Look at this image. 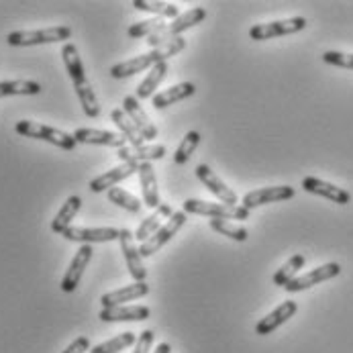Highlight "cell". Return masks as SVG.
I'll list each match as a JSON object with an SVG mask.
<instances>
[{
    "mask_svg": "<svg viewBox=\"0 0 353 353\" xmlns=\"http://www.w3.org/2000/svg\"><path fill=\"white\" fill-rule=\"evenodd\" d=\"M135 343H137V335L131 333V331H125V333H121V335H117V337L104 341L101 345L92 347L90 353H119L125 352L127 347H133Z\"/></svg>",
    "mask_w": 353,
    "mask_h": 353,
    "instance_id": "obj_33",
    "label": "cell"
},
{
    "mask_svg": "<svg viewBox=\"0 0 353 353\" xmlns=\"http://www.w3.org/2000/svg\"><path fill=\"white\" fill-rule=\"evenodd\" d=\"M308 21L304 17H292V19H282V21H272V23H259L250 29V37L253 41H265L274 37H284V35H294L306 29Z\"/></svg>",
    "mask_w": 353,
    "mask_h": 353,
    "instance_id": "obj_7",
    "label": "cell"
},
{
    "mask_svg": "<svg viewBox=\"0 0 353 353\" xmlns=\"http://www.w3.org/2000/svg\"><path fill=\"white\" fill-rule=\"evenodd\" d=\"M152 310L148 306L141 304H133V306H112V308H102L99 319L104 323H125V321H145L150 319Z\"/></svg>",
    "mask_w": 353,
    "mask_h": 353,
    "instance_id": "obj_20",
    "label": "cell"
},
{
    "mask_svg": "<svg viewBox=\"0 0 353 353\" xmlns=\"http://www.w3.org/2000/svg\"><path fill=\"white\" fill-rule=\"evenodd\" d=\"M339 274H341V265L337 261H329L325 265H319V268L306 272L303 276H296L292 282H288L284 286V290L286 292H303V290H308V288H312V286H316L321 282L337 278Z\"/></svg>",
    "mask_w": 353,
    "mask_h": 353,
    "instance_id": "obj_8",
    "label": "cell"
},
{
    "mask_svg": "<svg viewBox=\"0 0 353 353\" xmlns=\"http://www.w3.org/2000/svg\"><path fill=\"white\" fill-rule=\"evenodd\" d=\"M90 352V339L88 337H78L76 341H72L61 353H86Z\"/></svg>",
    "mask_w": 353,
    "mask_h": 353,
    "instance_id": "obj_39",
    "label": "cell"
},
{
    "mask_svg": "<svg viewBox=\"0 0 353 353\" xmlns=\"http://www.w3.org/2000/svg\"><path fill=\"white\" fill-rule=\"evenodd\" d=\"M14 131L19 135H23V137H29V139L48 141L51 145H55L59 150H65V152H72L78 145L72 133H65L61 129H55V127L43 125V123H35V121H19L14 125Z\"/></svg>",
    "mask_w": 353,
    "mask_h": 353,
    "instance_id": "obj_3",
    "label": "cell"
},
{
    "mask_svg": "<svg viewBox=\"0 0 353 353\" xmlns=\"http://www.w3.org/2000/svg\"><path fill=\"white\" fill-rule=\"evenodd\" d=\"M133 6L137 10H145V12H153L159 19H178L182 12L178 8V4L174 2H159V0H133Z\"/></svg>",
    "mask_w": 353,
    "mask_h": 353,
    "instance_id": "obj_30",
    "label": "cell"
},
{
    "mask_svg": "<svg viewBox=\"0 0 353 353\" xmlns=\"http://www.w3.org/2000/svg\"><path fill=\"white\" fill-rule=\"evenodd\" d=\"M323 61L329 65H337V68H345L353 70V53H343V51H325L323 53Z\"/></svg>",
    "mask_w": 353,
    "mask_h": 353,
    "instance_id": "obj_37",
    "label": "cell"
},
{
    "mask_svg": "<svg viewBox=\"0 0 353 353\" xmlns=\"http://www.w3.org/2000/svg\"><path fill=\"white\" fill-rule=\"evenodd\" d=\"M137 170H139L137 163H121V165H117V168H112V170L101 174L99 178L90 180V190L97 192V194H99V192H108V190L114 188L119 182H123V180H127L129 176L137 174Z\"/></svg>",
    "mask_w": 353,
    "mask_h": 353,
    "instance_id": "obj_19",
    "label": "cell"
},
{
    "mask_svg": "<svg viewBox=\"0 0 353 353\" xmlns=\"http://www.w3.org/2000/svg\"><path fill=\"white\" fill-rule=\"evenodd\" d=\"M168 76V61H161V63H155L150 74L145 76V80L137 86V101L139 99H153V92L159 88V84L165 80Z\"/></svg>",
    "mask_w": 353,
    "mask_h": 353,
    "instance_id": "obj_29",
    "label": "cell"
},
{
    "mask_svg": "<svg viewBox=\"0 0 353 353\" xmlns=\"http://www.w3.org/2000/svg\"><path fill=\"white\" fill-rule=\"evenodd\" d=\"M72 37V29L57 25L46 29H31V31H12L6 35V43L12 48H31V46H46V43H59Z\"/></svg>",
    "mask_w": 353,
    "mask_h": 353,
    "instance_id": "obj_4",
    "label": "cell"
},
{
    "mask_svg": "<svg viewBox=\"0 0 353 353\" xmlns=\"http://www.w3.org/2000/svg\"><path fill=\"white\" fill-rule=\"evenodd\" d=\"M61 57H63V65L70 74V80L74 84V90H76V97L80 101V106L84 110V114L88 119H97L101 114V104L97 101V94H94V88L92 84L88 82L86 78V72H84V63H82V57H80V51L74 43H65L63 50H61Z\"/></svg>",
    "mask_w": 353,
    "mask_h": 353,
    "instance_id": "obj_1",
    "label": "cell"
},
{
    "mask_svg": "<svg viewBox=\"0 0 353 353\" xmlns=\"http://www.w3.org/2000/svg\"><path fill=\"white\" fill-rule=\"evenodd\" d=\"M106 196H108V201L112 202V204H117V206H121V208H125L129 212H139L141 206H143L137 196H133L131 192H127L123 188H110L106 192Z\"/></svg>",
    "mask_w": 353,
    "mask_h": 353,
    "instance_id": "obj_35",
    "label": "cell"
},
{
    "mask_svg": "<svg viewBox=\"0 0 353 353\" xmlns=\"http://www.w3.org/2000/svg\"><path fill=\"white\" fill-rule=\"evenodd\" d=\"M204 19H206V10H204V8H201V6L188 8V10H184L178 19H174L172 23H168L161 31H157L155 35L148 37V46H150L152 50H155V48H159V46L172 41L174 37H182L184 31L192 29L194 25L202 23Z\"/></svg>",
    "mask_w": 353,
    "mask_h": 353,
    "instance_id": "obj_5",
    "label": "cell"
},
{
    "mask_svg": "<svg viewBox=\"0 0 353 353\" xmlns=\"http://www.w3.org/2000/svg\"><path fill=\"white\" fill-rule=\"evenodd\" d=\"M304 263H306V257H304V255H301V253L292 255L280 270H276L272 282H274L276 286H282V288H284L288 282H292V280L299 276V270H303Z\"/></svg>",
    "mask_w": 353,
    "mask_h": 353,
    "instance_id": "obj_31",
    "label": "cell"
},
{
    "mask_svg": "<svg viewBox=\"0 0 353 353\" xmlns=\"http://www.w3.org/2000/svg\"><path fill=\"white\" fill-rule=\"evenodd\" d=\"M117 155L123 163H152L155 159H163L165 157V148L161 143H145L139 148L133 145H125L121 150H117Z\"/></svg>",
    "mask_w": 353,
    "mask_h": 353,
    "instance_id": "obj_17",
    "label": "cell"
},
{
    "mask_svg": "<svg viewBox=\"0 0 353 353\" xmlns=\"http://www.w3.org/2000/svg\"><path fill=\"white\" fill-rule=\"evenodd\" d=\"M92 245H82L76 255H74V259H72V263H70V268H68V272L63 274V280H61V290L63 292H74L78 286H80V280H82V276H84V270L88 268V263H90V259H92Z\"/></svg>",
    "mask_w": 353,
    "mask_h": 353,
    "instance_id": "obj_14",
    "label": "cell"
},
{
    "mask_svg": "<svg viewBox=\"0 0 353 353\" xmlns=\"http://www.w3.org/2000/svg\"><path fill=\"white\" fill-rule=\"evenodd\" d=\"M194 92H196V86L192 82H180L176 86H170L168 90H161V92L153 94L152 102L155 108L161 110V108H168V106H172L176 102L186 101V99L194 97Z\"/></svg>",
    "mask_w": 353,
    "mask_h": 353,
    "instance_id": "obj_24",
    "label": "cell"
},
{
    "mask_svg": "<svg viewBox=\"0 0 353 353\" xmlns=\"http://www.w3.org/2000/svg\"><path fill=\"white\" fill-rule=\"evenodd\" d=\"M172 214H174V208H172L170 204L161 202L157 208H153L152 212L143 219V223H141V225H139V229L135 231V239H139L141 243H143V241H148L152 235H155V233L163 227V223H161V221L170 219Z\"/></svg>",
    "mask_w": 353,
    "mask_h": 353,
    "instance_id": "obj_23",
    "label": "cell"
},
{
    "mask_svg": "<svg viewBox=\"0 0 353 353\" xmlns=\"http://www.w3.org/2000/svg\"><path fill=\"white\" fill-rule=\"evenodd\" d=\"M119 243H121V252H123V257H125L127 270L133 276V280L135 282H145L148 270L143 265V257L139 253V248L135 245V233H131L129 229H121Z\"/></svg>",
    "mask_w": 353,
    "mask_h": 353,
    "instance_id": "obj_9",
    "label": "cell"
},
{
    "mask_svg": "<svg viewBox=\"0 0 353 353\" xmlns=\"http://www.w3.org/2000/svg\"><path fill=\"white\" fill-rule=\"evenodd\" d=\"M188 221V216H186V212H174L170 219H168V223H163V227L152 235L148 241H143L141 243V248H139V253H141V257H150L153 253L157 252V250H161L182 227H184V223Z\"/></svg>",
    "mask_w": 353,
    "mask_h": 353,
    "instance_id": "obj_10",
    "label": "cell"
},
{
    "mask_svg": "<svg viewBox=\"0 0 353 353\" xmlns=\"http://www.w3.org/2000/svg\"><path fill=\"white\" fill-rule=\"evenodd\" d=\"M199 143H201V133L199 131H188L184 135V139L180 141L176 153H174V161L180 163V165H184L194 155V150L199 148Z\"/></svg>",
    "mask_w": 353,
    "mask_h": 353,
    "instance_id": "obj_34",
    "label": "cell"
},
{
    "mask_svg": "<svg viewBox=\"0 0 353 353\" xmlns=\"http://www.w3.org/2000/svg\"><path fill=\"white\" fill-rule=\"evenodd\" d=\"M80 208H82V199L76 196V194H72L68 201L61 204V208L57 210V214L53 216L51 231L57 233V235H63V231L68 227H72V221L76 219V214L80 212Z\"/></svg>",
    "mask_w": 353,
    "mask_h": 353,
    "instance_id": "obj_27",
    "label": "cell"
},
{
    "mask_svg": "<svg viewBox=\"0 0 353 353\" xmlns=\"http://www.w3.org/2000/svg\"><path fill=\"white\" fill-rule=\"evenodd\" d=\"M145 294H150L148 282H135V284H129L125 288H119V290H112V292L102 294L101 303L102 308H112V306H123L125 303L143 299Z\"/></svg>",
    "mask_w": 353,
    "mask_h": 353,
    "instance_id": "obj_21",
    "label": "cell"
},
{
    "mask_svg": "<svg viewBox=\"0 0 353 353\" xmlns=\"http://www.w3.org/2000/svg\"><path fill=\"white\" fill-rule=\"evenodd\" d=\"M299 310V304L294 301H286L282 303L278 308H274L270 314H265L263 319H259V323L255 325V333L257 335H270L274 333L278 327H282L286 321H290Z\"/></svg>",
    "mask_w": 353,
    "mask_h": 353,
    "instance_id": "obj_18",
    "label": "cell"
},
{
    "mask_svg": "<svg viewBox=\"0 0 353 353\" xmlns=\"http://www.w3.org/2000/svg\"><path fill=\"white\" fill-rule=\"evenodd\" d=\"M110 121L119 127L121 135L127 139V143H129V145H133V148L145 145V141H148V139L141 135V131L135 127V123L129 119V114H127L123 108H114V110L110 112Z\"/></svg>",
    "mask_w": 353,
    "mask_h": 353,
    "instance_id": "obj_26",
    "label": "cell"
},
{
    "mask_svg": "<svg viewBox=\"0 0 353 353\" xmlns=\"http://www.w3.org/2000/svg\"><path fill=\"white\" fill-rule=\"evenodd\" d=\"M303 188L310 194H316V196H323L327 201L335 202V204H350L352 202V194L345 190V188H339L331 182H325L321 178H314V176H306L303 180Z\"/></svg>",
    "mask_w": 353,
    "mask_h": 353,
    "instance_id": "obj_16",
    "label": "cell"
},
{
    "mask_svg": "<svg viewBox=\"0 0 353 353\" xmlns=\"http://www.w3.org/2000/svg\"><path fill=\"white\" fill-rule=\"evenodd\" d=\"M153 353H172V345L170 343H159Z\"/></svg>",
    "mask_w": 353,
    "mask_h": 353,
    "instance_id": "obj_40",
    "label": "cell"
},
{
    "mask_svg": "<svg viewBox=\"0 0 353 353\" xmlns=\"http://www.w3.org/2000/svg\"><path fill=\"white\" fill-rule=\"evenodd\" d=\"M296 190L292 186H268V188H259V190H252L243 196V208L245 210H252L257 206H263V204H272V202H282L294 199Z\"/></svg>",
    "mask_w": 353,
    "mask_h": 353,
    "instance_id": "obj_13",
    "label": "cell"
},
{
    "mask_svg": "<svg viewBox=\"0 0 353 353\" xmlns=\"http://www.w3.org/2000/svg\"><path fill=\"white\" fill-rule=\"evenodd\" d=\"M184 212L188 214H202L208 219H225V221H245L250 216V210L239 206H229L223 202H206L199 199H188L184 202Z\"/></svg>",
    "mask_w": 353,
    "mask_h": 353,
    "instance_id": "obj_6",
    "label": "cell"
},
{
    "mask_svg": "<svg viewBox=\"0 0 353 353\" xmlns=\"http://www.w3.org/2000/svg\"><path fill=\"white\" fill-rule=\"evenodd\" d=\"M121 229L114 227H68L63 231V239L78 241L82 245L92 243H106V241H119Z\"/></svg>",
    "mask_w": 353,
    "mask_h": 353,
    "instance_id": "obj_11",
    "label": "cell"
},
{
    "mask_svg": "<svg viewBox=\"0 0 353 353\" xmlns=\"http://www.w3.org/2000/svg\"><path fill=\"white\" fill-rule=\"evenodd\" d=\"M168 23H163V19L155 17L150 21H141V23H135L129 27V37L133 39H139V37H152L157 31H161Z\"/></svg>",
    "mask_w": 353,
    "mask_h": 353,
    "instance_id": "obj_36",
    "label": "cell"
},
{
    "mask_svg": "<svg viewBox=\"0 0 353 353\" xmlns=\"http://www.w3.org/2000/svg\"><path fill=\"white\" fill-rule=\"evenodd\" d=\"M72 135H74L76 143H86V145H106V148H114V150L129 145L121 133L102 131V129H76Z\"/></svg>",
    "mask_w": 353,
    "mask_h": 353,
    "instance_id": "obj_15",
    "label": "cell"
},
{
    "mask_svg": "<svg viewBox=\"0 0 353 353\" xmlns=\"http://www.w3.org/2000/svg\"><path fill=\"white\" fill-rule=\"evenodd\" d=\"M41 84L35 80H4L0 82V99L6 97H37Z\"/></svg>",
    "mask_w": 353,
    "mask_h": 353,
    "instance_id": "obj_28",
    "label": "cell"
},
{
    "mask_svg": "<svg viewBox=\"0 0 353 353\" xmlns=\"http://www.w3.org/2000/svg\"><path fill=\"white\" fill-rule=\"evenodd\" d=\"M208 225H210L212 231H216V233H221V235H225V237H229L233 241H239V243L248 241V237H250V233H248V229L243 225H235V223L225 221V219H210Z\"/></svg>",
    "mask_w": 353,
    "mask_h": 353,
    "instance_id": "obj_32",
    "label": "cell"
},
{
    "mask_svg": "<svg viewBox=\"0 0 353 353\" xmlns=\"http://www.w3.org/2000/svg\"><path fill=\"white\" fill-rule=\"evenodd\" d=\"M186 48V39L184 37H174L172 41L155 48V50L148 51L143 55H137V57H129L117 65L110 68V76L117 78V80H123V78H129L133 74H139L143 70H152L155 63H161V61H168V57H174L178 55L180 51H184Z\"/></svg>",
    "mask_w": 353,
    "mask_h": 353,
    "instance_id": "obj_2",
    "label": "cell"
},
{
    "mask_svg": "<svg viewBox=\"0 0 353 353\" xmlns=\"http://www.w3.org/2000/svg\"><path fill=\"white\" fill-rule=\"evenodd\" d=\"M153 339H155L153 331H141V333L137 335V343H135V352L133 353H150L152 352Z\"/></svg>",
    "mask_w": 353,
    "mask_h": 353,
    "instance_id": "obj_38",
    "label": "cell"
},
{
    "mask_svg": "<svg viewBox=\"0 0 353 353\" xmlns=\"http://www.w3.org/2000/svg\"><path fill=\"white\" fill-rule=\"evenodd\" d=\"M194 174H196V178L201 180L202 184L206 186V190L208 192H212L219 201L223 202V204H229V206H239V196L210 170V165H206V163H199L196 165V170H194Z\"/></svg>",
    "mask_w": 353,
    "mask_h": 353,
    "instance_id": "obj_12",
    "label": "cell"
},
{
    "mask_svg": "<svg viewBox=\"0 0 353 353\" xmlns=\"http://www.w3.org/2000/svg\"><path fill=\"white\" fill-rule=\"evenodd\" d=\"M139 176V184H141V192H143V202L150 208H157L159 202V188H157V176L153 170L152 163H141L137 170Z\"/></svg>",
    "mask_w": 353,
    "mask_h": 353,
    "instance_id": "obj_25",
    "label": "cell"
},
{
    "mask_svg": "<svg viewBox=\"0 0 353 353\" xmlns=\"http://www.w3.org/2000/svg\"><path fill=\"white\" fill-rule=\"evenodd\" d=\"M123 110L129 114V119L135 123V127L141 131V135H143L145 139H155V137H157V127L153 125L152 119L148 117V112L141 108L137 97H125V101H123Z\"/></svg>",
    "mask_w": 353,
    "mask_h": 353,
    "instance_id": "obj_22",
    "label": "cell"
}]
</instances>
